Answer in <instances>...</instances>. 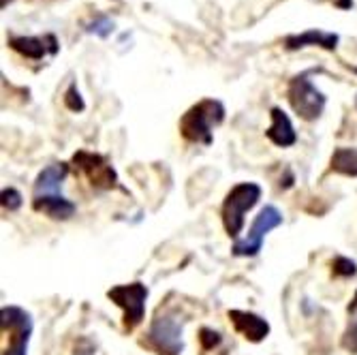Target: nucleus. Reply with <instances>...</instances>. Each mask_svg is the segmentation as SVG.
Returning <instances> with one entry per match:
<instances>
[{"label": "nucleus", "mask_w": 357, "mask_h": 355, "mask_svg": "<svg viewBox=\"0 0 357 355\" xmlns=\"http://www.w3.org/2000/svg\"><path fill=\"white\" fill-rule=\"evenodd\" d=\"M184 321L186 319L180 315L178 308L160 306L148 328L144 345H148L156 355H182V351H184V342H182Z\"/></svg>", "instance_id": "obj_1"}, {"label": "nucleus", "mask_w": 357, "mask_h": 355, "mask_svg": "<svg viewBox=\"0 0 357 355\" xmlns=\"http://www.w3.org/2000/svg\"><path fill=\"white\" fill-rule=\"evenodd\" d=\"M225 105L218 99H202L192 107L186 109V114L180 118V133L190 144H212V131L214 126L222 124L225 120Z\"/></svg>", "instance_id": "obj_2"}, {"label": "nucleus", "mask_w": 357, "mask_h": 355, "mask_svg": "<svg viewBox=\"0 0 357 355\" xmlns=\"http://www.w3.org/2000/svg\"><path fill=\"white\" fill-rule=\"evenodd\" d=\"M261 186L257 182H240L236 186H231V190L225 195L222 202V227L229 238L240 236V232L244 229V216L246 212H250L259 202H261Z\"/></svg>", "instance_id": "obj_3"}, {"label": "nucleus", "mask_w": 357, "mask_h": 355, "mask_svg": "<svg viewBox=\"0 0 357 355\" xmlns=\"http://www.w3.org/2000/svg\"><path fill=\"white\" fill-rule=\"evenodd\" d=\"M312 75H314V69L302 71L291 77L287 86V99H289L291 109L306 122L319 120L323 109L328 105V96L314 86Z\"/></svg>", "instance_id": "obj_4"}, {"label": "nucleus", "mask_w": 357, "mask_h": 355, "mask_svg": "<svg viewBox=\"0 0 357 355\" xmlns=\"http://www.w3.org/2000/svg\"><path fill=\"white\" fill-rule=\"evenodd\" d=\"M150 296L148 285L135 280V282H126V285H116L107 292V298L122 308V326L126 332H133L139 328L146 319V302Z\"/></svg>", "instance_id": "obj_5"}, {"label": "nucleus", "mask_w": 357, "mask_h": 355, "mask_svg": "<svg viewBox=\"0 0 357 355\" xmlns=\"http://www.w3.org/2000/svg\"><path fill=\"white\" fill-rule=\"evenodd\" d=\"M282 220H284V216H282V212L276 206H272V204L264 206L261 210H259V214L255 216L248 234L234 242L231 252L236 257H255V255H259V252H261V248H264L266 236L270 232H274L276 227H280Z\"/></svg>", "instance_id": "obj_6"}, {"label": "nucleus", "mask_w": 357, "mask_h": 355, "mask_svg": "<svg viewBox=\"0 0 357 355\" xmlns=\"http://www.w3.org/2000/svg\"><path fill=\"white\" fill-rule=\"evenodd\" d=\"M32 315L22 306H3V334L9 338L5 355H28V342L32 336Z\"/></svg>", "instance_id": "obj_7"}, {"label": "nucleus", "mask_w": 357, "mask_h": 355, "mask_svg": "<svg viewBox=\"0 0 357 355\" xmlns=\"http://www.w3.org/2000/svg\"><path fill=\"white\" fill-rule=\"evenodd\" d=\"M73 163L75 167L88 178V182L99 188V190H112L118 186V174L114 169V165L103 156L96 152H88V150H79L73 154Z\"/></svg>", "instance_id": "obj_8"}, {"label": "nucleus", "mask_w": 357, "mask_h": 355, "mask_svg": "<svg viewBox=\"0 0 357 355\" xmlns=\"http://www.w3.org/2000/svg\"><path fill=\"white\" fill-rule=\"evenodd\" d=\"M227 317H229V321L234 324L236 332L242 334L246 340L250 342H261L268 338L270 334V324L268 319H264L261 315L257 312H250V310H240V308H234L227 312Z\"/></svg>", "instance_id": "obj_9"}, {"label": "nucleus", "mask_w": 357, "mask_h": 355, "mask_svg": "<svg viewBox=\"0 0 357 355\" xmlns=\"http://www.w3.org/2000/svg\"><path fill=\"white\" fill-rule=\"evenodd\" d=\"M338 43H340V35L328 32V30H319V28H310L306 32H300V35H289L282 41L284 50H289V52L304 50V47H321V50L334 52L338 47Z\"/></svg>", "instance_id": "obj_10"}, {"label": "nucleus", "mask_w": 357, "mask_h": 355, "mask_svg": "<svg viewBox=\"0 0 357 355\" xmlns=\"http://www.w3.org/2000/svg\"><path fill=\"white\" fill-rule=\"evenodd\" d=\"M7 45L17 52L24 58L30 60H43L47 54L56 56L58 54V41L54 35H45V37H9Z\"/></svg>", "instance_id": "obj_11"}, {"label": "nucleus", "mask_w": 357, "mask_h": 355, "mask_svg": "<svg viewBox=\"0 0 357 355\" xmlns=\"http://www.w3.org/2000/svg\"><path fill=\"white\" fill-rule=\"evenodd\" d=\"M270 126L266 131V137L278 146V148H291L298 144V133H296V126L291 122L289 114L282 109V107H272L270 109Z\"/></svg>", "instance_id": "obj_12"}, {"label": "nucleus", "mask_w": 357, "mask_h": 355, "mask_svg": "<svg viewBox=\"0 0 357 355\" xmlns=\"http://www.w3.org/2000/svg\"><path fill=\"white\" fill-rule=\"evenodd\" d=\"M32 210L45 214L52 220H71L77 212V206L64 195H41L32 197Z\"/></svg>", "instance_id": "obj_13"}, {"label": "nucleus", "mask_w": 357, "mask_h": 355, "mask_svg": "<svg viewBox=\"0 0 357 355\" xmlns=\"http://www.w3.org/2000/svg\"><path fill=\"white\" fill-rule=\"evenodd\" d=\"M69 176V165L67 163H52L45 169L39 172L35 180V197L41 195H62V184Z\"/></svg>", "instance_id": "obj_14"}, {"label": "nucleus", "mask_w": 357, "mask_h": 355, "mask_svg": "<svg viewBox=\"0 0 357 355\" xmlns=\"http://www.w3.org/2000/svg\"><path fill=\"white\" fill-rule=\"evenodd\" d=\"M330 172L357 178V148H347V146L336 148L330 156Z\"/></svg>", "instance_id": "obj_15"}, {"label": "nucleus", "mask_w": 357, "mask_h": 355, "mask_svg": "<svg viewBox=\"0 0 357 355\" xmlns=\"http://www.w3.org/2000/svg\"><path fill=\"white\" fill-rule=\"evenodd\" d=\"M332 274L336 278H351L357 274V264L353 259H349V257H334V262H332Z\"/></svg>", "instance_id": "obj_16"}, {"label": "nucleus", "mask_w": 357, "mask_h": 355, "mask_svg": "<svg viewBox=\"0 0 357 355\" xmlns=\"http://www.w3.org/2000/svg\"><path fill=\"white\" fill-rule=\"evenodd\" d=\"M86 32H90V35H96V37H101V39H107L112 32H114V22L105 15L101 17H96L92 20L90 24H86Z\"/></svg>", "instance_id": "obj_17"}, {"label": "nucleus", "mask_w": 357, "mask_h": 355, "mask_svg": "<svg viewBox=\"0 0 357 355\" xmlns=\"http://www.w3.org/2000/svg\"><path fill=\"white\" fill-rule=\"evenodd\" d=\"M62 101H64V107H67L69 112H73V114H79V112L86 109V103H84V99H82L77 84H71V86L67 88V92H64V99H62Z\"/></svg>", "instance_id": "obj_18"}, {"label": "nucleus", "mask_w": 357, "mask_h": 355, "mask_svg": "<svg viewBox=\"0 0 357 355\" xmlns=\"http://www.w3.org/2000/svg\"><path fill=\"white\" fill-rule=\"evenodd\" d=\"M0 204H3V208L9 212H17L24 204V197L17 188L7 186V188H3V192H0Z\"/></svg>", "instance_id": "obj_19"}, {"label": "nucleus", "mask_w": 357, "mask_h": 355, "mask_svg": "<svg viewBox=\"0 0 357 355\" xmlns=\"http://www.w3.org/2000/svg\"><path fill=\"white\" fill-rule=\"evenodd\" d=\"M342 349L357 355V317L349 321V326L342 334Z\"/></svg>", "instance_id": "obj_20"}, {"label": "nucleus", "mask_w": 357, "mask_h": 355, "mask_svg": "<svg viewBox=\"0 0 357 355\" xmlns=\"http://www.w3.org/2000/svg\"><path fill=\"white\" fill-rule=\"evenodd\" d=\"M199 342H202V347H204L206 351H212V349H216V347L222 342V336H220L216 330H212V328H202V332H199Z\"/></svg>", "instance_id": "obj_21"}, {"label": "nucleus", "mask_w": 357, "mask_h": 355, "mask_svg": "<svg viewBox=\"0 0 357 355\" xmlns=\"http://www.w3.org/2000/svg\"><path fill=\"white\" fill-rule=\"evenodd\" d=\"M334 7L342 9V11H351L353 9V0H332Z\"/></svg>", "instance_id": "obj_22"}, {"label": "nucleus", "mask_w": 357, "mask_h": 355, "mask_svg": "<svg viewBox=\"0 0 357 355\" xmlns=\"http://www.w3.org/2000/svg\"><path fill=\"white\" fill-rule=\"evenodd\" d=\"M355 109H357V94H355Z\"/></svg>", "instance_id": "obj_23"}]
</instances>
